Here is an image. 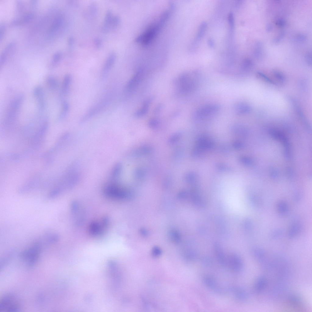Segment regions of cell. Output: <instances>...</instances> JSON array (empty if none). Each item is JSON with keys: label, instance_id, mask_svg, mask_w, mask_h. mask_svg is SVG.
<instances>
[{"label": "cell", "instance_id": "obj_1", "mask_svg": "<svg viewBox=\"0 0 312 312\" xmlns=\"http://www.w3.org/2000/svg\"><path fill=\"white\" fill-rule=\"evenodd\" d=\"M200 82V73L194 71L182 73L176 79L175 84L179 93L183 94H189L197 90Z\"/></svg>", "mask_w": 312, "mask_h": 312}, {"label": "cell", "instance_id": "obj_2", "mask_svg": "<svg viewBox=\"0 0 312 312\" xmlns=\"http://www.w3.org/2000/svg\"><path fill=\"white\" fill-rule=\"evenodd\" d=\"M167 9L161 15L158 20L151 24L136 38V41L143 46L149 44L160 31L170 14L171 10Z\"/></svg>", "mask_w": 312, "mask_h": 312}, {"label": "cell", "instance_id": "obj_3", "mask_svg": "<svg viewBox=\"0 0 312 312\" xmlns=\"http://www.w3.org/2000/svg\"><path fill=\"white\" fill-rule=\"evenodd\" d=\"M79 164L75 162L67 169L57 186L62 192L65 190L73 187L77 183L80 176Z\"/></svg>", "mask_w": 312, "mask_h": 312}, {"label": "cell", "instance_id": "obj_4", "mask_svg": "<svg viewBox=\"0 0 312 312\" xmlns=\"http://www.w3.org/2000/svg\"><path fill=\"white\" fill-rule=\"evenodd\" d=\"M24 99V95L21 94L15 96L11 101L4 122V126L6 129L9 130L14 125Z\"/></svg>", "mask_w": 312, "mask_h": 312}, {"label": "cell", "instance_id": "obj_5", "mask_svg": "<svg viewBox=\"0 0 312 312\" xmlns=\"http://www.w3.org/2000/svg\"><path fill=\"white\" fill-rule=\"evenodd\" d=\"M220 110V106L216 104L204 105L195 111L193 117L197 121L209 120L216 117Z\"/></svg>", "mask_w": 312, "mask_h": 312}, {"label": "cell", "instance_id": "obj_6", "mask_svg": "<svg viewBox=\"0 0 312 312\" xmlns=\"http://www.w3.org/2000/svg\"><path fill=\"white\" fill-rule=\"evenodd\" d=\"M41 242L36 243L20 253V257L27 267H33L38 261L41 250Z\"/></svg>", "mask_w": 312, "mask_h": 312}, {"label": "cell", "instance_id": "obj_7", "mask_svg": "<svg viewBox=\"0 0 312 312\" xmlns=\"http://www.w3.org/2000/svg\"><path fill=\"white\" fill-rule=\"evenodd\" d=\"M104 194L106 197L116 200L128 198L129 193L119 186L117 182L111 181L106 184L103 189Z\"/></svg>", "mask_w": 312, "mask_h": 312}, {"label": "cell", "instance_id": "obj_8", "mask_svg": "<svg viewBox=\"0 0 312 312\" xmlns=\"http://www.w3.org/2000/svg\"><path fill=\"white\" fill-rule=\"evenodd\" d=\"M21 306L18 299L14 295L7 294L0 300V312H16L21 309Z\"/></svg>", "mask_w": 312, "mask_h": 312}, {"label": "cell", "instance_id": "obj_9", "mask_svg": "<svg viewBox=\"0 0 312 312\" xmlns=\"http://www.w3.org/2000/svg\"><path fill=\"white\" fill-rule=\"evenodd\" d=\"M109 102L108 99H104L92 107L81 118L80 123H84L97 115L107 106Z\"/></svg>", "mask_w": 312, "mask_h": 312}, {"label": "cell", "instance_id": "obj_10", "mask_svg": "<svg viewBox=\"0 0 312 312\" xmlns=\"http://www.w3.org/2000/svg\"><path fill=\"white\" fill-rule=\"evenodd\" d=\"M71 210L75 225H81L84 220L85 216V211L83 207L78 201L74 200L71 204Z\"/></svg>", "mask_w": 312, "mask_h": 312}, {"label": "cell", "instance_id": "obj_11", "mask_svg": "<svg viewBox=\"0 0 312 312\" xmlns=\"http://www.w3.org/2000/svg\"><path fill=\"white\" fill-rule=\"evenodd\" d=\"M109 223L107 217L105 216L99 221H94L91 222L89 227L90 234L93 236H98L102 235Z\"/></svg>", "mask_w": 312, "mask_h": 312}, {"label": "cell", "instance_id": "obj_12", "mask_svg": "<svg viewBox=\"0 0 312 312\" xmlns=\"http://www.w3.org/2000/svg\"><path fill=\"white\" fill-rule=\"evenodd\" d=\"M234 273H239L243 270L244 267L243 261L239 255L236 253L231 254L228 257L227 264Z\"/></svg>", "mask_w": 312, "mask_h": 312}, {"label": "cell", "instance_id": "obj_13", "mask_svg": "<svg viewBox=\"0 0 312 312\" xmlns=\"http://www.w3.org/2000/svg\"><path fill=\"white\" fill-rule=\"evenodd\" d=\"M202 278L204 283L210 289L218 294H223V290L213 276L206 274L203 276Z\"/></svg>", "mask_w": 312, "mask_h": 312}, {"label": "cell", "instance_id": "obj_14", "mask_svg": "<svg viewBox=\"0 0 312 312\" xmlns=\"http://www.w3.org/2000/svg\"><path fill=\"white\" fill-rule=\"evenodd\" d=\"M33 94L37 104V108L40 112H42L45 109L46 101L43 88L40 85L35 87L33 90Z\"/></svg>", "mask_w": 312, "mask_h": 312}, {"label": "cell", "instance_id": "obj_15", "mask_svg": "<svg viewBox=\"0 0 312 312\" xmlns=\"http://www.w3.org/2000/svg\"><path fill=\"white\" fill-rule=\"evenodd\" d=\"M144 76V69L143 68H140L128 82L126 86V91L129 92L133 90L142 81Z\"/></svg>", "mask_w": 312, "mask_h": 312}, {"label": "cell", "instance_id": "obj_16", "mask_svg": "<svg viewBox=\"0 0 312 312\" xmlns=\"http://www.w3.org/2000/svg\"><path fill=\"white\" fill-rule=\"evenodd\" d=\"M228 290L236 299L239 300L245 301L248 298L247 292L242 287L232 286L228 287Z\"/></svg>", "mask_w": 312, "mask_h": 312}, {"label": "cell", "instance_id": "obj_17", "mask_svg": "<svg viewBox=\"0 0 312 312\" xmlns=\"http://www.w3.org/2000/svg\"><path fill=\"white\" fill-rule=\"evenodd\" d=\"M214 249L215 257L218 263L222 267L227 266L228 257L225 254L222 246L219 243H215Z\"/></svg>", "mask_w": 312, "mask_h": 312}, {"label": "cell", "instance_id": "obj_18", "mask_svg": "<svg viewBox=\"0 0 312 312\" xmlns=\"http://www.w3.org/2000/svg\"><path fill=\"white\" fill-rule=\"evenodd\" d=\"M287 98L292 104L299 118L305 126L308 127L309 124L307 118L297 101L290 97H287Z\"/></svg>", "mask_w": 312, "mask_h": 312}, {"label": "cell", "instance_id": "obj_19", "mask_svg": "<svg viewBox=\"0 0 312 312\" xmlns=\"http://www.w3.org/2000/svg\"><path fill=\"white\" fill-rule=\"evenodd\" d=\"M234 110L238 115H245L250 113L252 110L251 106L243 102L236 103L234 106Z\"/></svg>", "mask_w": 312, "mask_h": 312}, {"label": "cell", "instance_id": "obj_20", "mask_svg": "<svg viewBox=\"0 0 312 312\" xmlns=\"http://www.w3.org/2000/svg\"><path fill=\"white\" fill-rule=\"evenodd\" d=\"M72 81V76L69 74L64 77L60 91L61 96L65 97L69 94Z\"/></svg>", "mask_w": 312, "mask_h": 312}, {"label": "cell", "instance_id": "obj_21", "mask_svg": "<svg viewBox=\"0 0 312 312\" xmlns=\"http://www.w3.org/2000/svg\"><path fill=\"white\" fill-rule=\"evenodd\" d=\"M267 284L266 278L263 276L259 277L255 282L253 288V291L256 293H260L265 288Z\"/></svg>", "mask_w": 312, "mask_h": 312}, {"label": "cell", "instance_id": "obj_22", "mask_svg": "<svg viewBox=\"0 0 312 312\" xmlns=\"http://www.w3.org/2000/svg\"><path fill=\"white\" fill-rule=\"evenodd\" d=\"M153 99L152 97H150L146 99L140 108L135 113V116L139 117L144 115L147 112L150 105Z\"/></svg>", "mask_w": 312, "mask_h": 312}, {"label": "cell", "instance_id": "obj_23", "mask_svg": "<svg viewBox=\"0 0 312 312\" xmlns=\"http://www.w3.org/2000/svg\"><path fill=\"white\" fill-rule=\"evenodd\" d=\"M69 109V105L66 101H63L62 104L61 110L58 116V121H62L67 116Z\"/></svg>", "mask_w": 312, "mask_h": 312}, {"label": "cell", "instance_id": "obj_24", "mask_svg": "<svg viewBox=\"0 0 312 312\" xmlns=\"http://www.w3.org/2000/svg\"><path fill=\"white\" fill-rule=\"evenodd\" d=\"M121 165L120 163H116L112 168L110 173L111 181L117 182L121 171Z\"/></svg>", "mask_w": 312, "mask_h": 312}, {"label": "cell", "instance_id": "obj_25", "mask_svg": "<svg viewBox=\"0 0 312 312\" xmlns=\"http://www.w3.org/2000/svg\"><path fill=\"white\" fill-rule=\"evenodd\" d=\"M46 83L49 88L52 90H55L58 87L59 83L57 79L52 76H48L46 79Z\"/></svg>", "mask_w": 312, "mask_h": 312}, {"label": "cell", "instance_id": "obj_26", "mask_svg": "<svg viewBox=\"0 0 312 312\" xmlns=\"http://www.w3.org/2000/svg\"><path fill=\"white\" fill-rule=\"evenodd\" d=\"M300 228V225L298 222H295L292 224L289 231V236L291 238H294L298 234Z\"/></svg>", "mask_w": 312, "mask_h": 312}, {"label": "cell", "instance_id": "obj_27", "mask_svg": "<svg viewBox=\"0 0 312 312\" xmlns=\"http://www.w3.org/2000/svg\"><path fill=\"white\" fill-rule=\"evenodd\" d=\"M290 304L293 306L297 307L302 305V301L299 297L296 296L292 295L290 296L289 298Z\"/></svg>", "mask_w": 312, "mask_h": 312}, {"label": "cell", "instance_id": "obj_28", "mask_svg": "<svg viewBox=\"0 0 312 312\" xmlns=\"http://www.w3.org/2000/svg\"><path fill=\"white\" fill-rule=\"evenodd\" d=\"M254 254L256 258L261 262L264 261L265 255L262 249L260 248H257L254 250Z\"/></svg>", "mask_w": 312, "mask_h": 312}, {"label": "cell", "instance_id": "obj_29", "mask_svg": "<svg viewBox=\"0 0 312 312\" xmlns=\"http://www.w3.org/2000/svg\"><path fill=\"white\" fill-rule=\"evenodd\" d=\"M253 66V63L250 60L248 59H245L242 63V69L244 72H247L251 69Z\"/></svg>", "mask_w": 312, "mask_h": 312}, {"label": "cell", "instance_id": "obj_30", "mask_svg": "<svg viewBox=\"0 0 312 312\" xmlns=\"http://www.w3.org/2000/svg\"><path fill=\"white\" fill-rule=\"evenodd\" d=\"M207 24L206 22L202 23L199 26L197 35V38L200 39L204 34L207 27Z\"/></svg>", "mask_w": 312, "mask_h": 312}, {"label": "cell", "instance_id": "obj_31", "mask_svg": "<svg viewBox=\"0 0 312 312\" xmlns=\"http://www.w3.org/2000/svg\"><path fill=\"white\" fill-rule=\"evenodd\" d=\"M257 76L265 82L270 84L276 85V83L262 73L258 72L256 73Z\"/></svg>", "mask_w": 312, "mask_h": 312}, {"label": "cell", "instance_id": "obj_32", "mask_svg": "<svg viewBox=\"0 0 312 312\" xmlns=\"http://www.w3.org/2000/svg\"><path fill=\"white\" fill-rule=\"evenodd\" d=\"M272 74L274 77L281 83H284L285 80L284 75L280 71L274 70L272 71Z\"/></svg>", "mask_w": 312, "mask_h": 312}, {"label": "cell", "instance_id": "obj_33", "mask_svg": "<svg viewBox=\"0 0 312 312\" xmlns=\"http://www.w3.org/2000/svg\"><path fill=\"white\" fill-rule=\"evenodd\" d=\"M278 209L280 213L285 214L288 210L287 204L285 202H280L278 205Z\"/></svg>", "mask_w": 312, "mask_h": 312}, {"label": "cell", "instance_id": "obj_34", "mask_svg": "<svg viewBox=\"0 0 312 312\" xmlns=\"http://www.w3.org/2000/svg\"><path fill=\"white\" fill-rule=\"evenodd\" d=\"M201 261L204 265L206 267L211 266L212 264V260L210 258L207 256L202 257Z\"/></svg>", "mask_w": 312, "mask_h": 312}, {"label": "cell", "instance_id": "obj_35", "mask_svg": "<svg viewBox=\"0 0 312 312\" xmlns=\"http://www.w3.org/2000/svg\"><path fill=\"white\" fill-rule=\"evenodd\" d=\"M228 20L229 24L231 29H232L234 26V17L233 14L230 12L228 15Z\"/></svg>", "mask_w": 312, "mask_h": 312}, {"label": "cell", "instance_id": "obj_36", "mask_svg": "<svg viewBox=\"0 0 312 312\" xmlns=\"http://www.w3.org/2000/svg\"><path fill=\"white\" fill-rule=\"evenodd\" d=\"M60 54L58 53L55 55L51 64V67H54L57 64L60 59Z\"/></svg>", "mask_w": 312, "mask_h": 312}, {"label": "cell", "instance_id": "obj_37", "mask_svg": "<svg viewBox=\"0 0 312 312\" xmlns=\"http://www.w3.org/2000/svg\"><path fill=\"white\" fill-rule=\"evenodd\" d=\"M244 226L245 228L248 230L251 229L252 226V222L249 218H246L244 221Z\"/></svg>", "mask_w": 312, "mask_h": 312}, {"label": "cell", "instance_id": "obj_38", "mask_svg": "<svg viewBox=\"0 0 312 312\" xmlns=\"http://www.w3.org/2000/svg\"><path fill=\"white\" fill-rule=\"evenodd\" d=\"M283 232L282 229H278L275 231L272 235V237L273 239H276L282 235Z\"/></svg>", "mask_w": 312, "mask_h": 312}, {"label": "cell", "instance_id": "obj_39", "mask_svg": "<svg viewBox=\"0 0 312 312\" xmlns=\"http://www.w3.org/2000/svg\"><path fill=\"white\" fill-rule=\"evenodd\" d=\"M153 253L154 256H158L161 254V251L158 248H156L154 249Z\"/></svg>", "mask_w": 312, "mask_h": 312}, {"label": "cell", "instance_id": "obj_40", "mask_svg": "<svg viewBox=\"0 0 312 312\" xmlns=\"http://www.w3.org/2000/svg\"><path fill=\"white\" fill-rule=\"evenodd\" d=\"M208 44L209 46L211 47H213L214 45V42L213 40L211 38L209 39L208 41Z\"/></svg>", "mask_w": 312, "mask_h": 312}, {"label": "cell", "instance_id": "obj_41", "mask_svg": "<svg viewBox=\"0 0 312 312\" xmlns=\"http://www.w3.org/2000/svg\"><path fill=\"white\" fill-rule=\"evenodd\" d=\"M294 197V199L295 200V201L296 202H297L299 201L301 198V195L299 194V193H296V194L295 195Z\"/></svg>", "mask_w": 312, "mask_h": 312}, {"label": "cell", "instance_id": "obj_42", "mask_svg": "<svg viewBox=\"0 0 312 312\" xmlns=\"http://www.w3.org/2000/svg\"><path fill=\"white\" fill-rule=\"evenodd\" d=\"M162 106L161 105H158L155 109V112L156 113H157L160 111L161 108Z\"/></svg>", "mask_w": 312, "mask_h": 312}]
</instances>
